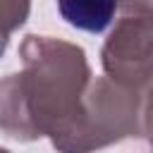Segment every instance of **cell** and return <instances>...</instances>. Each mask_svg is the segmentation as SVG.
<instances>
[{
  "instance_id": "3957f363",
  "label": "cell",
  "mask_w": 153,
  "mask_h": 153,
  "mask_svg": "<svg viewBox=\"0 0 153 153\" xmlns=\"http://www.w3.org/2000/svg\"><path fill=\"white\" fill-rule=\"evenodd\" d=\"M103 72L131 88L153 84V14H124L100 50Z\"/></svg>"
},
{
  "instance_id": "52a82bcc",
  "label": "cell",
  "mask_w": 153,
  "mask_h": 153,
  "mask_svg": "<svg viewBox=\"0 0 153 153\" xmlns=\"http://www.w3.org/2000/svg\"><path fill=\"white\" fill-rule=\"evenodd\" d=\"M124 14H153V0H120Z\"/></svg>"
},
{
  "instance_id": "277c9868",
  "label": "cell",
  "mask_w": 153,
  "mask_h": 153,
  "mask_svg": "<svg viewBox=\"0 0 153 153\" xmlns=\"http://www.w3.org/2000/svg\"><path fill=\"white\" fill-rule=\"evenodd\" d=\"M57 10L69 26L86 33H100L112 24L120 0H57Z\"/></svg>"
},
{
  "instance_id": "5b68a950",
  "label": "cell",
  "mask_w": 153,
  "mask_h": 153,
  "mask_svg": "<svg viewBox=\"0 0 153 153\" xmlns=\"http://www.w3.org/2000/svg\"><path fill=\"white\" fill-rule=\"evenodd\" d=\"M31 12V0H0V57L7 50L10 36L24 26Z\"/></svg>"
},
{
  "instance_id": "6da1fadb",
  "label": "cell",
  "mask_w": 153,
  "mask_h": 153,
  "mask_svg": "<svg viewBox=\"0 0 153 153\" xmlns=\"http://www.w3.org/2000/svg\"><path fill=\"white\" fill-rule=\"evenodd\" d=\"M19 57L22 72L0 79V131L17 141L48 136L57 151H69L93 81L84 48L29 33Z\"/></svg>"
},
{
  "instance_id": "8992f818",
  "label": "cell",
  "mask_w": 153,
  "mask_h": 153,
  "mask_svg": "<svg viewBox=\"0 0 153 153\" xmlns=\"http://www.w3.org/2000/svg\"><path fill=\"white\" fill-rule=\"evenodd\" d=\"M141 134L146 136L148 146L153 148V84L148 86V91L143 96V105H141Z\"/></svg>"
},
{
  "instance_id": "7a4b0ae2",
  "label": "cell",
  "mask_w": 153,
  "mask_h": 153,
  "mask_svg": "<svg viewBox=\"0 0 153 153\" xmlns=\"http://www.w3.org/2000/svg\"><path fill=\"white\" fill-rule=\"evenodd\" d=\"M141 105L139 88L124 86L115 79L98 76L86 91L84 120L69 151H93L141 134Z\"/></svg>"
}]
</instances>
